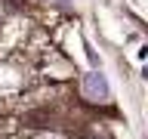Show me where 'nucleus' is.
<instances>
[{"label": "nucleus", "mask_w": 148, "mask_h": 139, "mask_svg": "<svg viewBox=\"0 0 148 139\" xmlns=\"http://www.w3.org/2000/svg\"><path fill=\"white\" fill-rule=\"evenodd\" d=\"M83 96L90 102H108L111 99V87H108V81H105V74L102 71H86L83 74Z\"/></svg>", "instance_id": "1"}, {"label": "nucleus", "mask_w": 148, "mask_h": 139, "mask_svg": "<svg viewBox=\"0 0 148 139\" xmlns=\"http://www.w3.org/2000/svg\"><path fill=\"white\" fill-rule=\"evenodd\" d=\"M53 3H59V6H68V3H71V0H53Z\"/></svg>", "instance_id": "2"}]
</instances>
